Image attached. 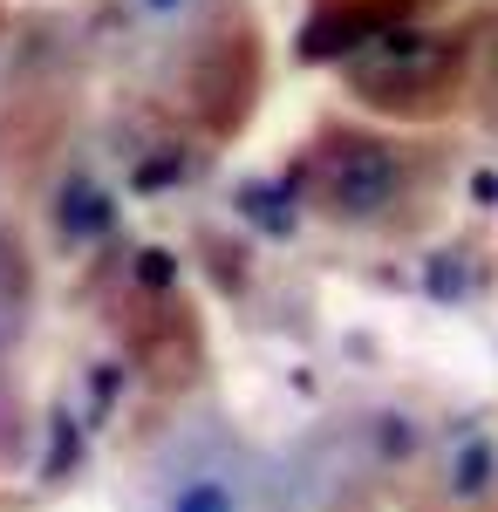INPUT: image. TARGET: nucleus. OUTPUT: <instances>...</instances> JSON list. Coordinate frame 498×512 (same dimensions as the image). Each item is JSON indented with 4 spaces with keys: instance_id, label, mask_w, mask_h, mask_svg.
Segmentation results:
<instances>
[{
    "instance_id": "1",
    "label": "nucleus",
    "mask_w": 498,
    "mask_h": 512,
    "mask_svg": "<svg viewBox=\"0 0 498 512\" xmlns=\"http://www.w3.org/2000/svg\"><path fill=\"white\" fill-rule=\"evenodd\" d=\"M342 89L396 123L444 117L471 96V28H430V21H389L342 55Z\"/></svg>"
},
{
    "instance_id": "2",
    "label": "nucleus",
    "mask_w": 498,
    "mask_h": 512,
    "mask_svg": "<svg viewBox=\"0 0 498 512\" xmlns=\"http://www.w3.org/2000/svg\"><path fill=\"white\" fill-rule=\"evenodd\" d=\"M294 185L335 226H389L417 198V151L396 130L328 123V130H314L301 144Z\"/></svg>"
},
{
    "instance_id": "3",
    "label": "nucleus",
    "mask_w": 498,
    "mask_h": 512,
    "mask_svg": "<svg viewBox=\"0 0 498 512\" xmlns=\"http://www.w3.org/2000/svg\"><path fill=\"white\" fill-rule=\"evenodd\" d=\"M185 110L198 117L205 137H239L253 103H260V21L246 0H198V14L185 21Z\"/></svg>"
},
{
    "instance_id": "4",
    "label": "nucleus",
    "mask_w": 498,
    "mask_h": 512,
    "mask_svg": "<svg viewBox=\"0 0 498 512\" xmlns=\"http://www.w3.org/2000/svg\"><path fill=\"white\" fill-rule=\"evenodd\" d=\"M151 512H260V478L253 458L226 431L178 437L157 465Z\"/></svg>"
},
{
    "instance_id": "5",
    "label": "nucleus",
    "mask_w": 498,
    "mask_h": 512,
    "mask_svg": "<svg viewBox=\"0 0 498 512\" xmlns=\"http://www.w3.org/2000/svg\"><path fill=\"white\" fill-rule=\"evenodd\" d=\"M55 226H62V239H103L116 226V198L89 171H69L55 185Z\"/></svg>"
},
{
    "instance_id": "6",
    "label": "nucleus",
    "mask_w": 498,
    "mask_h": 512,
    "mask_svg": "<svg viewBox=\"0 0 498 512\" xmlns=\"http://www.w3.org/2000/svg\"><path fill=\"white\" fill-rule=\"evenodd\" d=\"M492 485H498V444L485 431H464L444 458V492L451 499H485Z\"/></svg>"
},
{
    "instance_id": "7",
    "label": "nucleus",
    "mask_w": 498,
    "mask_h": 512,
    "mask_svg": "<svg viewBox=\"0 0 498 512\" xmlns=\"http://www.w3.org/2000/svg\"><path fill=\"white\" fill-rule=\"evenodd\" d=\"M137 7L151 14L157 28H185V21H192V14H198V0H137Z\"/></svg>"
}]
</instances>
